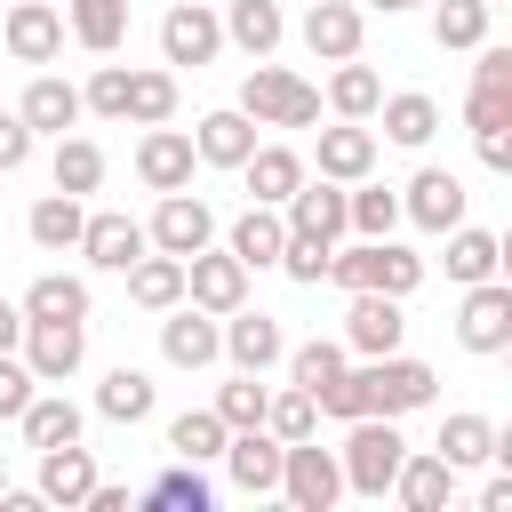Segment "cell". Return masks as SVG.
Instances as JSON below:
<instances>
[{"label": "cell", "mask_w": 512, "mask_h": 512, "mask_svg": "<svg viewBox=\"0 0 512 512\" xmlns=\"http://www.w3.org/2000/svg\"><path fill=\"white\" fill-rule=\"evenodd\" d=\"M328 280H336L344 296H352V288H384V296H400V304H408V296L424 288V256H416V248H400V240L384 232V240H360V248L328 256Z\"/></svg>", "instance_id": "1"}, {"label": "cell", "mask_w": 512, "mask_h": 512, "mask_svg": "<svg viewBox=\"0 0 512 512\" xmlns=\"http://www.w3.org/2000/svg\"><path fill=\"white\" fill-rule=\"evenodd\" d=\"M400 456H408V440H400V416H352L336 472H344V488H352V496H392V472H400Z\"/></svg>", "instance_id": "2"}, {"label": "cell", "mask_w": 512, "mask_h": 512, "mask_svg": "<svg viewBox=\"0 0 512 512\" xmlns=\"http://www.w3.org/2000/svg\"><path fill=\"white\" fill-rule=\"evenodd\" d=\"M240 112L256 120V128H312L320 120V88L312 80H296L288 64H248V80H240Z\"/></svg>", "instance_id": "3"}, {"label": "cell", "mask_w": 512, "mask_h": 512, "mask_svg": "<svg viewBox=\"0 0 512 512\" xmlns=\"http://www.w3.org/2000/svg\"><path fill=\"white\" fill-rule=\"evenodd\" d=\"M144 240H152L160 256H200V248L216 240V208H208L192 184H184V192H160V208H152Z\"/></svg>", "instance_id": "4"}, {"label": "cell", "mask_w": 512, "mask_h": 512, "mask_svg": "<svg viewBox=\"0 0 512 512\" xmlns=\"http://www.w3.org/2000/svg\"><path fill=\"white\" fill-rule=\"evenodd\" d=\"M456 344H464V352H480V360L512 352V288H504V280H472V288H464Z\"/></svg>", "instance_id": "5"}, {"label": "cell", "mask_w": 512, "mask_h": 512, "mask_svg": "<svg viewBox=\"0 0 512 512\" xmlns=\"http://www.w3.org/2000/svg\"><path fill=\"white\" fill-rule=\"evenodd\" d=\"M280 496H288L296 512H328V504L344 496L336 456H328V448H312V440H288V448H280Z\"/></svg>", "instance_id": "6"}, {"label": "cell", "mask_w": 512, "mask_h": 512, "mask_svg": "<svg viewBox=\"0 0 512 512\" xmlns=\"http://www.w3.org/2000/svg\"><path fill=\"white\" fill-rule=\"evenodd\" d=\"M184 304H200V312H216V320L240 312V304H248V264H240L232 248H224V256H216V248L184 256Z\"/></svg>", "instance_id": "7"}, {"label": "cell", "mask_w": 512, "mask_h": 512, "mask_svg": "<svg viewBox=\"0 0 512 512\" xmlns=\"http://www.w3.org/2000/svg\"><path fill=\"white\" fill-rule=\"evenodd\" d=\"M400 336H408L400 296H384V288H352V312H344V352L376 360V352H400Z\"/></svg>", "instance_id": "8"}, {"label": "cell", "mask_w": 512, "mask_h": 512, "mask_svg": "<svg viewBox=\"0 0 512 512\" xmlns=\"http://www.w3.org/2000/svg\"><path fill=\"white\" fill-rule=\"evenodd\" d=\"M24 368L40 376V384H64L80 360H88V320H24Z\"/></svg>", "instance_id": "9"}, {"label": "cell", "mask_w": 512, "mask_h": 512, "mask_svg": "<svg viewBox=\"0 0 512 512\" xmlns=\"http://www.w3.org/2000/svg\"><path fill=\"white\" fill-rule=\"evenodd\" d=\"M464 176L456 168H416L408 176V192H400V216L416 224V232H448V224H464Z\"/></svg>", "instance_id": "10"}, {"label": "cell", "mask_w": 512, "mask_h": 512, "mask_svg": "<svg viewBox=\"0 0 512 512\" xmlns=\"http://www.w3.org/2000/svg\"><path fill=\"white\" fill-rule=\"evenodd\" d=\"M160 360H168V368H208V360H224V320L200 312V304H168V320H160Z\"/></svg>", "instance_id": "11"}, {"label": "cell", "mask_w": 512, "mask_h": 512, "mask_svg": "<svg viewBox=\"0 0 512 512\" xmlns=\"http://www.w3.org/2000/svg\"><path fill=\"white\" fill-rule=\"evenodd\" d=\"M0 40H8L16 64H56L64 56V8L56 0H16L8 24H0Z\"/></svg>", "instance_id": "12"}, {"label": "cell", "mask_w": 512, "mask_h": 512, "mask_svg": "<svg viewBox=\"0 0 512 512\" xmlns=\"http://www.w3.org/2000/svg\"><path fill=\"white\" fill-rule=\"evenodd\" d=\"M216 48H224V16H208L200 0H176L168 16H160V56L168 64H216Z\"/></svg>", "instance_id": "13"}, {"label": "cell", "mask_w": 512, "mask_h": 512, "mask_svg": "<svg viewBox=\"0 0 512 512\" xmlns=\"http://www.w3.org/2000/svg\"><path fill=\"white\" fill-rule=\"evenodd\" d=\"M192 168H200V152H192L184 128H168V120L144 128V144H136V176H144V192H184Z\"/></svg>", "instance_id": "14"}, {"label": "cell", "mask_w": 512, "mask_h": 512, "mask_svg": "<svg viewBox=\"0 0 512 512\" xmlns=\"http://www.w3.org/2000/svg\"><path fill=\"white\" fill-rule=\"evenodd\" d=\"M144 248H152V240H144V224H136L128 208H96V216L80 224V256H88L96 272H128Z\"/></svg>", "instance_id": "15"}, {"label": "cell", "mask_w": 512, "mask_h": 512, "mask_svg": "<svg viewBox=\"0 0 512 512\" xmlns=\"http://www.w3.org/2000/svg\"><path fill=\"white\" fill-rule=\"evenodd\" d=\"M280 448H288V440H272L264 424H248V432H232V440H224V464H232V488H240V496H280Z\"/></svg>", "instance_id": "16"}, {"label": "cell", "mask_w": 512, "mask_h": 512, "mask_svg": "<svg viewBox=\"0 0 512 512\" xmlns=\"http://www.w3.org/2000/svg\"><path fill=\"white\" fill-rule=\"evenodd\" d=\"M360 40H368V24H360V8H352V0H312V8H304V48H312L320 64L360 56Z\"/></svg>", "instance_id": "17"}, {"label": "cell", "mask_w": 512, "mask_h": 512, "mask_svg": "<svg viewBox=\"0 0 512 512\" xmlns=\"http://www.w3.org/2000/svg\"><path fill=\"white\" fill-rule=\"evenodd\" d=\"M280 352H288V336H280V320H272V312H248V304H240V312H224V360H232V368L264 376Z\"/></svg>", "instance_id": "18"}, {"label": "cell", "mask_w": 512, "mask_h": 512, "mask_svg": "<svg viewBox=\"0 0 512 512\" xmlns=\"http://www.w3.org/2000/svg\"><path fill=\"white\" fill-rule=\"evenodd\" d=\"M280 216H288V232H304V240H344V184H336V176L296 184V192L280 200Z\"/></svg>", "instance_id": "19"}, {"label": "cell", "mask_w": 512, "mask_h": 512, "mask_svg": "<svg viewBox=\"0 0 512 512\" xmlns=\"http://www.w3.org/2000/svg\"><path fill=\"white\" fill-rule=\"evenodd\" d=\"M16 120H24L32 136H64V128H80V88H72V80H56V72H32V88H24Z\"/></svg>", "instance_id": "20"}, {"label": "cell", "mask_w": 512, "mask_h": 512, "mask_svg": "<svg viewBox=\"0 0 512 512\" xmlns=\"http://www.w3.org/2000/svg\"><path fill=\"white\" fill-rule=\"evenodd\" d=\"M192 152H200V168H240V160L256 152V120H248L240 104H224V112H208V120L192 128Z\"/></svg>", "instance_id": "21"}, {"label": "cell", "mask_w": 512, "mask_h": 512, "mask_svg": "<svg viewBox=\"0 0 512 512\" xmlns=\"http://www.w3.org/2000/svg\"><path fill=\"white\" fill-rule=\"evenodd\" d=\"M88 488H96V456L80 448V440H64V448H40V504H88Z\"/></svg>", "instance_id": "22"}, {"label": "cell", "mask_w": 512, "mask_h": 512, "mask_svg": "<svg viewBox=\"0 0 512 512\" xmlns=\"http://www.w3.org/2000/svg\"><path fill=\"white\" fill-rule=\"evenodd\" d=\"M392 496H400L408 512H440V504L456 496V464H448L440 448H424V456H400V472H392Z\"/></svg>", "instance_id": "23"}, {"label": "cell", "mask_w": 512, "mask_h": 512, "mask_svg": "<svg viewBox=\"0 0 512 512\" xmlns=\"http://www.w3.org/2000/svg\"><path fill=\"white\" fill-rule=\"evenodd\" d=\"M376 120H384V144H400V152H424V144L440 136V104H432L424 88L384 96V104H376Z\"/></svg>", "instance_id": "24"}, {"label": "cell", "mask_w": 512, "mask_h": 512, "mask_svg": "<svg viewBox=\"0 0 512 512\" xmlns=\"http://www.w3.org/2000/svg\"><path fill=\"white\" fill-rule=\"evenodd\" d=\"M368 168H376V128H368V120H336V128H320V176L360 184Z\"/></svg>", "instance_id": "25"}, {"label": "cell", "mask_w": 512, "mask_h": 512, "mask_svg": "<svg viewBox=\"0 0 512 512\" xmlns=\"http://www.w3.org/2000/svg\"><path fill=\"white\" fill-rule=\"evenodd\" d=\"M224 248H232V256H240L248 272H264V264H280V248H288V216L256 200V208H248V216L232 224V240H224Z\"/></svg>", "instance_id": "26"}, {"label": "cell", "mask_w": 512, "mask_h": 512, "mask_svg": "<svg viewBox=\"0 0 512 512\" xmlns=\"http://www.w3.org/2000/svg\"><path fill=\"white\" fill-rule=\"evenodd\" d=\"M240 176H248V192H256L264 208H280V200H288V192L304 184V160H296L288 144H256V152L240 160Z\"/></svg>", "instance_id": "27"}, {"label": "cell", "mask_w": 512, "mask_h": 512, "mask_svg": "<svg viewBox=\"0 0 512 512\" xmlns=\"http://www.w3.org/2000/svg\"><path fill=\"white\" fill-rule=\"evenodd\" d=\"M80 224H88V208H80L72 192H48V200H32V216H24V232H32V248H48V256H64V248H80Z\"/></svg>", "instance_id": "28"}, {"label": "cell", "mask_w": 512, "mask_h": 512, "mask_svg": "<svg viewBox=\"0 0 512 512\" xmlns=\"http://www.w3.org/2000/svg\"><path fill=\"white\" fill-rule=\"evenodd\" d=\"M440 240H448V280H464V288H472V280H496V264H504V240H496V232L448 224Z\"/></svg>", "instance_id": "29"}, {"label": "cell", "mask_w": 512, "mask_h": 512, "mask_svg": "<svg viewBox=\"0 0 512 512\" xmlns=\"http://www.w3.org/2000/svg\"><path fill=\"white\" fill-rule=\"evenodd\" d=\"M128 296H136L144 312H168V304H184V256H160V248H144V256L128 264Z\"/></svg>", "instance_id": "30"}, {"label": "cell", "mask_w": 512, "mask_h": 512, "mask_svg": "<svg viewBox=\"0 0 512 512\" xmlns=\"http://www.w3.org/2000/svg\"><path fill=\"white\" fill-rule=\"evenodd\" d=\"M152 408H160V392H152L144 368H112V376L96 384V416H104V424H144Z\"/></svg>", "instance_id": "31"}, {"label": "cell", "mask_w": 512, "mask_h": 512, "mask_svg": "<svg viewBox=\"0 0 512 512\" xmlns=\"http://www.w3.org/2000/svg\"><path fill=\"white\" fill-rule=\"evenodd\" d=\"M16 424H24V448H64V440H80V424H88V416H80L64 392H32Z\"/></svg>", "instance_id": "32"}, {"label": "cell", "mask_w": 512, "mask_h": 512, "mask_svg": "<svg viewBox=\"0 0 512 512\" xmlns=\"http://www.w3.org/2000/svg\"><path fill=\"white\" fill-rule=\"evenodd\" d=\"M280 32H288L280 0H232V8H224V40H232V48H248V56H272V48H280Z\"/></svg>", "instance_id": "33"}, {"label": "cell", "mask_w": 512, "mask_h": 512, "mask_svg": "<svg viewBox=\"0 0 512 512\" xmlns=\"http://www.w3.org/2000/svg\"><path fill=\"white\" fill-rule=\"evenodd\" d=\"M64 32H72V40L88 48V56H112V48L128 40V0H72Z\"/></svg>", "instance_id": "34"}, {"label": "cell", "mask_w": 512, "mask_h": 512, "mask_svg": "<svg viewBox=\"0 0 512 512\" xmlns=\"http://www.w3.org/2000/svg\"><path fill=\"white\" fill-rule=\"evenodd\" d=\"M16 312H24V320H88V280H72V272H40V280L24 288Z\"/></svg>", "instance_id": "35"}, {"label": "cell", "mask_w": 512, "mask_h": 512, "mask_svg": "<svg viewBox=\"0 0 512 512\" xmlns=\"http://www.w3.org/2000/svg\"><path fill=\"white\" fill-rule=\"evenodd\" d=\"M432 448H440V456H448V464L464 472V464H488V456L504 448V432H496L488 416H472V408H456V416L440 424V440H432Z\"/></svg>", "instance_id": "36"}, {"label": "cell", "mask_w": 512, "mask_h": 512, "mask_svg": "<svg viewBox=\"0 0 512 512\" xmlns=\"http://www.w3.org/2000/svg\"><path fill=\"white\" fill-rule=\"evenodd\" d=\"M48 176H56V192L88 200V192L104 184V144H88V136H56V160H48Z\"/></svg>", "instance_id": "37"}, {"label": "cell", "mask_w": 512, "mask_h": 512, "mask_svg": "<svg viewBox=\"0 0 512 512\" xmlns=\"http://www.w3.org/2000/svg\"><path fill=\"white\" fill-rule=\"evenodd\" d=\"M400 224V192H384V184H344V232H360V240H384Z\"/></svg>", "instance_id": "38"}, {"label": "cell", "mask_w": 512, "mask_h": 512, "mask_svg": "<svg viewBox=\"0 0 512 512\" xmlns=\"http://www.w3.org/2000/svg\"><path fill=\"white\" fill-rule=\"evenodd\" d=\"M224 416L216 408H184V416H168V456H184V464H208V456H224Z\"/></svg>", "instance_id": "39"}, {"label": "cell", "mask_w": 512, "mask_h": 512, "mask_svg": "<svg viewBox=\"0 0 512 512\" xmlns=\"http://www.w3.org/2000/svg\"><path fill=\"white\" fill-rule=\"evenodd\" d=\"M328 104H336V120H376L384 80H376L360 56H344V64H336V80H328Z\"/></svg>", "instance_id": "40"}, {"label": "cell", "mask_w": 512, "mask_h": 512, "mask_svg": "<svg viewBox=\"0 0 512 512\" xmlns=\"http://www.w3.org/2000/svg\"><path fill=\"white\" fill-rule=\"evenodd\" d=\"M144 504H152V512H208V504H216V488L200 480V464H184V456H176V464L144 488Z\"/></svg>", "instance_id": "41"}, {"label": "cell", "mask_w": 512, "mask_h": 512, "mask_svg": "<svg viewBox=\"0 0 512 512\" xmlns=\"http://www.w3.org/2000/svg\"><path fill=\"white\" fill-rule=\"evenodd\" d=\"M128 120H136V128H160V120H176V72H168V64H152V72H128Z\"/></svg>", "instance_id": "42"}, {"label": "cell", "mask_w": 512, "mask_h": 512, "mask_svg": "<svg viewBox=\"0 0 512 512\" xmlns=\"http://www.w3.org/2000/svg\"><path fill=\"white\" fill-rule=\"evenodd\" d=\"M264 432H272V440H312V432H320V400H312L304 384L264 392Z\"/></svg>", "instance_id": "43"}, {"label": "cell", "mask_w": 512, "mask_h": 512, "mask_svg": "<svg viewBox=\"0 0 512 512\" xmlns=\"http://www.w3.org/2000/svg\"><path fill=\"white\" fill-rule=\"evenodd\" d=\"M488 0H432V40L440 48H480L488 40Z\"/></svg>", "instance_id": "44"}, {"label": "cell", "mask_w": 512, "mask_h": 512, "mask_svg": "<svg viewBox=\"0 0 512 512\" xmlns=\"http://www.w3.org/2000/svg\"><path fill=\"white\" fill-rule=\"evenodd\" d=\"M280 360H288V376H296L312 400H320V392L344 376V344H320V336H312V344H296V352H280Z\"/></svg>", "instance_id": "45"}, {"label": "cell", "mask_w": 512, "mask_h": 512, "mask_svg": "<svg viewBox=\"0 0 512 512\" xmlns=\"http://www.w3.org/2000/svg\"><path fill=\"white\" fill-rule=\"evenodd\" d=\"M80 112H96V120H128V64H96V80L80 88Z\"/></svg>", "instance_id": "46"}, {"label": "cell", "mask_w": 512, "mask_h": 512, "mask_svg": "<svg viewBox=\"0 0 512 512\" xmlns=\"http://www.w3.org/2000/svg\"><path fill=\"white\" fill-rule=\"evenodd\" d=\"M328 256H336V240H304V232H288L280 272H288L296 288H320V280H328Z\"/></svg>", "instance_id": "47"}, {"label": "cell", "mask_w": 512, "mask_h": 512, "mask_svg": "<svg viewBox=\"0 0 512 512\" xmlns=\"http://www.w3.org/2000/svg\"><path fill=\"white\" fill-rule=\"evenodd\" d=\"M216 416H224V432H248V424H264V384L240 368V376L216 392Z\"/></svg>", "instance_id": "48"}, {"label": "cell", "mask_w": 512, "mask_h": 512, "mask_svg": "<svg viewBox=\"0 0 512 512\" xmlns=\"http://www.w3.org/2000/svg\"><path fill=\"white\" fill-rule=\"evenodd\" d=\"M464 120H472V136H512V88H480V80H472Z\"/></svg>", "instance_id": "49"}, {"label": "cell", "mask_w": 512, "mask_h": 512, "mask_svg": "<svg viewBox=\"0 0 512 512\" xmlns=\"http://www.w3.org/2000/svg\"><path fill=\"white\" fill-rule=\"evenodd\" d=\"M40 392V376L16 360V352H0V416H24V400Z\"/></svg>", "instance_id": "50"}, {"label": "cell", "mask_w": 512, "mask_h": 512, "mask_svg": "<svg viewBox=\"0 0 512 512\" xmlns=\"http://www.w3.org/2000/svg\"><path fill=\"white\" fill-rule=\"evenodd\" d=\"M24 160H32V128H24L16 112H0V176H8V168H24Z\"/></svg>", "instance_id": "51"}, {"label": "cell", "mask_w": 512, "mask_h": 512, "mask_svg": "<svg viewBox=\"0 0 512 512\" xmlns=\"http://www.w3.org/2000/svg\"><path fill=\"white\" fill-rule=\"evenodd\" d=\"M472 80H480V88H512V48L480 40V64H472Z\"/></svg>", "instance_id": "52"}, {"label": "cell", "mask_w": 512, "mask_h": 512, "mask_svg": "<svg viewBox=\"0 0 512 512\" xmlns=\"http://www.w3.org/2000/svg\"><path fill=\"white\" fill-rule=\"evenodd\" d=\"M16 336H24V312H16V304H0V352H16Z\"/></svg>", "instance_id": "53"}, {"label": "cell", "mask_w": 512, "mask_h": 512, "mask_svg": "<svg viewBox=\"0 0 512 512\" xmlns=\"http://www.w3.org/2000/svg\"><path fill=\"white\" fill-rule=\"evenodd\" d=\"M376 8H384V16H400V8H416V0H376Z\"/></svg>", "instance_id": "54"}, {"label": "cell", "mask_w": 512, "mask_h": 512, "mask_svg": "<svg viewBox=\"0 0 512 512\" xmlns=\"http://www.w3.org/2000/svg\"><path fill=\"white\" fill-rule=\"evenodd\" d=\"M488 8H504V0H488Z\"/></svg>", "instance_id": "55"}, {"label": "cell", "mask_w": 512, "mask_h": 512, "mask_svg": "<svg viewBox=\"0 0 512 512\" xmlns=\"http://www.w3.org/2000/svg\"><path fill=\"white\" fill-rule=\"evenodd\" d=\"M0 488H8V472H0Z\"/></svg>", "instance_id": "56"}]
</instances>
